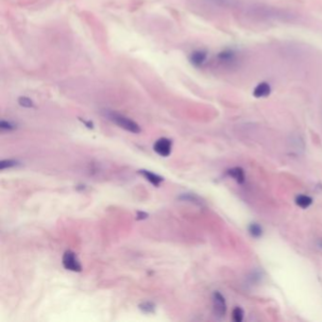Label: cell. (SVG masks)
<instances>
[{
  "label": "cell",
  "mask_w": 322,
  "mask_h": 322,
  "mask_svg": "<svg viewBox=\"0 0 322 322\" xmlns=\"http://www.w3.org/2000/svg\"><path fill=\"white\" fill-rule=\"evenodd\" d=\"M105 116L112 120L114 124H116L118 126L126 130L128 132H130L132 134H139L141 132V128L136 122L120 114L114 112H106Z\"/></svg>",
  "instance_id": "1"
},
{
  "label": "cell",
  "mask_w": 322,
  "mask_h": 322,
  "mask_svg": "<svg viewBox=\"0 0 322 322\" xmlns=\"http://www.w3.org/2000/svg\"><path fill=\"white\" fill-rule=\"evenodd\" d=\"M212 306H214V314L218 318H222L226 314L227 306L226 300L220 292L216 291L212 294Z\"/></svg>",
  "instance_id": "2"
},
{
  "label": "cell",
  "mask_w": 322,
  "mask_h": 322,
  "mask_svg": "<svg viewBox=\"0 0 322 322\" xmlns=\"http://www.w3.org/2000/svg\"><path fill=\"white\" fill-rule=\"evenodd\" d=\"M172 142L168 138H161L155 142L153 146L154 152L162 157H168L171 152Z\"/></svg>",
  "instance_id": "4"
},
{
  "label": "cell",
  "mask_w": 322,
  "mask_h": 322,
  "mask_svg": "<svg viewBox=\"0 0 322 322\" xmlns=\"http://www.w3.org/2000/svg\"><path fill=\"white\" fill-rule=\"evenodd\" d=\"M16 162L12 161V160H4V161L0 162V170H6L8 168H12L14 166H16Z\"/></svg>",
  "instance_id": "15"
},
{
  "label": "cell",
  "mask_w": 322,
  "mask_h": 322,
  "mask_svg": "<svg viewBox=\"0 0 322 322\" xmlns=\"http://www.w3.org/2000/svg\"><path fill=\"white\" fill-rule=\"evenodd\" d=\"M62 264L64 268L68 270L75 272H82V264L80 263L76 255L73 252L68 250L64 254Z\"/></svg>",
  "instance_id": "3"
},
{
  "label": "cell",
  "mask_w": 322,
  "mask_h": 322,
  "mask_svg": "<svg viewBox=\"0 0 322 322\" xmlns=\"http://www.w3.org/2000/svg\"><path fill=\"white\" fill-rule=\"evenodd\" d=\"M18 102H19V104L21 105V106H23V107H26V108H30V107H32L34 106V103H32V102L30 100V98H20L19 100H18Z\"/></svg>",
  "instance_id": "16"
},
{
  "label": "cell",
  "mask_w": 322,
  "mask_h": 322,
  "mask_svg": "<svg viewBox=\"0 0 322 322\" xmlns=\"http://www.w3.org/2000/svg\"><path fill=\"white\" fill-rule=\"evenodd\" d=\"M295 202H296L298 207H300L302 209H306L309 206H311V204H313V200L309 196L300 195L296 198Z\"/></svg>",
  "instance_id": "10"
},
{
  "label": "cell",
  "mask_w": 322,
  "mask_h": 322,
  "mask_svg": "<svg viewBox=\"0 0 322 322\" xmlns=\"http://www.w3.org/2000/svg\"><path fill=\"white\" fill-rule=\"evenodd\" d=\"M248 232L252 238H259L263 234V229L258 223H250L248 226Z\"/></svg>",
  "instance_id": "11"
},
{
  "label": "cell",
  "mask_w": 322,
  "mask_h": 322,
  "mask_svg": "<svg viewBox=\"0 0 322 322\" xmlns=\"http://www.w3.org/2000/svg\"><path fill=\"white\" fill-rule=\"evenodd\" d=\"M139 309L143 311L144 313H154L155 311V306L152 302H143L139 304Z\"/></svg>",
  "instance_id": "13"
},
{
  "label": "cell",
  "mask_w": 322,
  "mask_h": 322,
  "mask_svg": "<svg viewBox=\"0 0 322 322\" xmlns=\"http://www.w3.org/2000/svg\"><path fill=\"white\" fill-rule=\"evenodd\" d=\"M228 175L234 178L239 184H242L245 182V172L241 168H230L228 170Z\"/></svg>",
  "instance_id": "8"
},
{
  "label": "cell",
  "mask_w": 322,
  "mask_h": 322,
  "mask_svg": "<svg viewBox=\"0 0 322 322\" xmlns=\"http://www.w3.org/2000/svg\"><path fill=\"white\" fill-rule=\"evenodd\" d=\"M207 59V53L205 51L198 50L192 53L191 55V62L196 66H200L204 64V62Z\"/></svg>",
  "instance_id": "9"
},
{
  "label": "cell",
  "mask_w": 322,
  "mask_h": 322,
  "mask_svg": "<svg viewBox=\"0 0 322 322\" xmlns=\"http://www.w3.org/2000/svg\"><path fill=\"white\" fill-rule=\"evenodd\" d=\"M139 173L146 178L150 184H152L154 186H159L161 184L162 182L164 180V178L161 176H158V175L154 174L150 171H148V170H139Z\"/></svg>",
  "instance_id": "6"
},
{
  "label": "cell",
  "mask_w": 322,
  "mask_h": 322,
  "mask_svg": "<svg viewBox=\"0 0 322 322\" xmlns=\"http://www.w3.org/2000/svg\"><path fill=\"white\" fill-rule=\"evenodd\" d=\"M272 93V87L268 82H260L254 90V96L256 98H266Z\"/></svg>",
  "instance_id": "5"
},
{
  "label": "cell",
  "mask_w": 322,
  "mask_h": 322,
  "mask_svg": "<svg viewBox=\"0 0 322 322\" xmlns=\"http://www.w3.org/2000/svg\"><path fill=\"white\" fill-rule=\"evenodd\" d=\"M243 318H244V311L240 307L234 308V311H232V320H234V322H241L243 320Z\"/></svg>",
  "instance_id": "12"
},
{
  "label": "cell",
  "mask_w": 322,
  "mask_h": 322,
  "mask_svg": "<svg viewBox=\"0 0 322 322\" xmlns=\"http://www.w3.org/2000/svg\"><path fill=\"white\" fill-rule=\"evenodd\" d=\"M218 58L224 64H232L236 60V53L232 50H226L221 51Z\"/></svg>",
  "instance_id": "7"
},
{
  "label": "cell",
  "mask_w": 322,
  "mask_h": 322,
  "mask_svg": "<svg viewBox=\"0 0 322 322\" xmlns=\"http://www.w3.org/2000/svg\"><path fill=\"white\" fill-rule=\"evenodd\" d=\"M180 198H182V200H184L192 202H194V204H198V205H202V204H204V202H202L198 196H196L195 195H192V194H186V195L180 196Z\"/></svg>",
  "instance_id": "14"
},
{
  "label": "cell",
  "mask_w": 322,
  "mask_h": 322,
  "mask_svg": "<svg viewBox=\"0 0 322 322\" xmlns=\"http://www.w3.org/2000/svg\"><path fill=\"white\" fill-rule=\"evenodd\" d=\"M318 246H320V248H322V239L318 240Z\"/></svg>",
  "instance_id": "19"
},
{
  "label": "cell",
  "mask_w": 322,
  "mask_h": 322,
  "mask_svg": "<svg viewBox=\"0 0 322 322\" xmlns=\"http://www.w3.org/2000/svg\"><path fill=\"white\" fill-rule=\"evenodd\" d=\"M0 128H2V130H12L14 128V125H12L10 122H7V121H1V123H0Z\"/></svg>",
  "instance_id": "17"
},
{
  "label": "cell",
  "mask_w": 322,
  "mask_h": 322,
  "mask_svg": "<svg viewBox=\"0 0 322 322\" xmlns=\"http://www.w3.org/2000/svg\"><path fill=\"white\" fill-rule=\"evenodd\" d=\"M146 216H148V214H146L139 212H138V216H137V220H144V218H146Z\"/></svg>",
  "instance_id": "18"
}]
</instances>
